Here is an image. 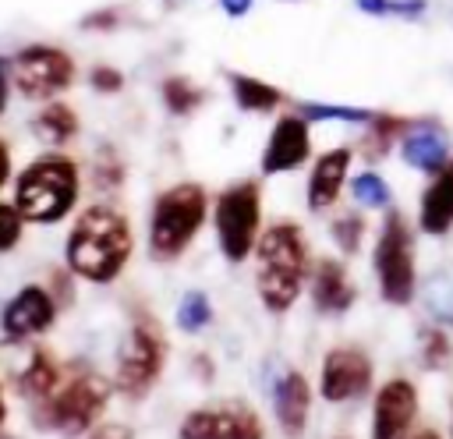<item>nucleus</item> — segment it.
<instances>
[{"instance_id":"nucleus-1","label":"nucleus","mask_w":453,"mask_h":439,"mask_svg":"<svg viewBox=\"0 0 453 439\" xmlns=\"http://www.w3.org/2000/svg\"><path fill=\"white\" fill-rule=\"evenodd\" d=\"M67 266L74 276L110 283L131 255V227L113 205H88L67 234Z\"/></svg>"},{"instance_id":"nucleus-2","label":"nucleus","mask_w":453,"mask_h":439,"mask_svg":"<svg viewBox=\"0 0 453 439\" xmlns=\"http://www.w3.org/2000/svg\"><path fill=\"white\" fill-rule=\"evenodd\" d=\"M311 262H308V244L301 237L297 223H273L269 230L258 234L255 244V283H258V297L269 312H287L308 276Z\"/></svg>"},{"instance_id":"nucleus-3","label":"nucleus","mask_w":453,"mask_h":439,"mask_svg":"<svg viewBox=\"0 0 453 439\" xmlns=\"http://www.w3.org/2000/svg\"><path fill=\"white\" fill-rule=\"evenodd\" d=\"M78 202V166L67 156H39L18 173L14 205L28 223H57Z\"/></svg>"},{"instance_id":"nucleus-4","label":"nucleus","mask_w":453,"mask_h":439,"mask_svg":"<svg viewBox=\"0 0 453 439\" xmlns=\"http://www.w3.org/2000/svg\"><path fill=\"white\" fill-rule=\"evenodd\" d=\"M205 188L202 184H173L166 188L156 205H152V223H149V248L156 258H177L191 237L202 230L205 223Z\"/></svg>"},{"instance_id":"nucleus-5","label":"nucleus","mask_w":453,"mask_h":439,"mask_svg":"<svg viewBox=\"0 0 453 439\" xmlns=\"http://www.w3.org/2000/svg\"><path fill=\"white\" fill-rule=\"evenodd\" d=\"M110 389H113L110 379H103L96 372H81L67 386H60L53 397L42 400L39 421L60 435H85L99 421V414L110 400Z\"/></svg>"},{"instance_id":"nucleus-6","label":"nucleus","mask_w":453,"mask_h":439,"mask_svg":"<svg viewBox=\"0 0 453 439\" xmlns=\"http://www.w3.org/2000/svg\"><path fill=\"white\" fill-rule=\"evenodd\" d=\"M372 266H375V280H379V294L389 304H411L414 287H418V273H414V237L411 227L400 212H389L375 251H372Z\"/></svg>"},{"instance_id":"nucleus-7","label":"nucleus","mask_w":453,"mask_h":439,"mask_svg":"<svg viewBox=\"0 0 453 439\" xmlns=\"http://www.w3.org/2000/svg\"><path fill=\"white\" fill-rule=\"evenodd\" d=\"M166 347H163V333L149 315H134L124 343L117 347V372H113V389L138 400L152 389V382L159 379Z\"/></svg>"},{"instance_id":"nucleus-8","label":"nucleus","mask_w":453,"mask_h":439,"mask_svg":"<svg viewBox=\"0 0 453 439\" xmlns=\"http://www.w3.org/2000/svg\"><path fill=\"white\" fill-rule=\"evenodd\" d=\"M216 241L219 251L230 262H244L248 251L258 244V223H262V191L255 181H237L216 198Z\"/></svg>"},{"instance_id":"nucleus-9","label":"nucleus","mask_w":453,"mask_h":439,"mask_svg":"<svg viewBox=\"0 0 453 439\" xmlns=\"http://www.w3.org/2000/svg\"><path fill=\"white\" fill-rule=\"evenodd\" d=\"M11 78L18 85L21 96L28 99H53L57 92H64L74 78V64L64 50L57 46H25L14 53L11 60Z\"/></svg>"},{"instance_id":"nucleus-10","label":"nucleus","mask_w":453,"mask_h":439,"mask_svg":"<svg viewBox=\"0 0 453 439\" xmlns=\"http://www.w3.org/2000/svg\"><path fill=\"white\" fill-rule=\"evenodd\" d=\"M372 386V358L357 347H336L322 358L319 389L329 404H347L354 397H365Z\"/></svg>"},{"instance_id":"nucleus-11","label":"nucleus","mask_w":453,"mask_h":439,"mask_svg":"<svg viewBox=\"0 0 453 439\" xmlns=\"http://www.w3.org/2000/svg\"><path fill=\"white\" fill-rule=\"evenodd\" d=\"M418 414V389L407 379H389L372 404V439H407Z\"/></svg>"},{"instance_id":"nucleus-12","label":"nucleus","mask_w":453,"mask_h":439,"mask_svg":"<svg viewBox=\"0 0 453 439\" xmlns=\"http://www.w3.org/2000/svg\"><path fill=\"white\" fill-rule=\"evenodd\" d=\"M180 439H262V421L241 404L223 411H191L180 421Z\"/></svg>"},{"instance_id":"nucleus-13","label":"nucleus","mask_w":453,"mask_h":439,"mask_svg":"<svg viewBox=\"0 0 453 439\" xmlns=\"http://www.w3.org/2000/svg\"><path fill=\"white\" fill-rule=\"evenodd\" d=\"M57 319V304L42 287H21L0 312V329L7 340H28L50 329Z\"/></svg>"},{"instance_id":"nucleus-14","label":"nucleus","mask_w":453,"mask_h":439,"mask_svg":"<svg viewBox=\"0 0 453 439\" xmlns=\"http://www.w3.org/2000/svg\"><path fill=\"white\" fill-rule=\"evenodd\" d=\"M311 152V135H308V120L301 113L280 117L269 131V142L262 149V173H287L297 170Z\"/></svg>"},{"instance_id":"nucleus-15","label":"nucleus","mask_w":453,"mask_h":439,"mask_svg":"<svg viewBox=\"0 0 453 439\" xmlns=\"http://www.w3.org/2000/svg\"><path fill=\"white\" fill-rule=\"evenodd\" d=\"M273 411H276V421L283 428V435L297 439L308 425V411H311V386L301 372L287 368L276 386H273Z\"/></svg>"},{"instance_id":"nucleus-16","label":"nucleus","mask_w":453,"mask_h":439,"mask_svg":"<svg viewBox=\"0 0 453 439\" xmlns=\"http://www.w3.org/2000/svg\"><path fill=\"white\" fill-rule=\"evenodd\" d=\"M357 290L343 269V262L336 258H319L311 269V301L322 315H343L354 304Z\"/></svg>"},{"instance_id":"nucleus-17","label":"nucleus","mask_w":453,"mask_h":439,"mask_svg":"<svg viewBox=\"0 0 453 439\" xmlns=\"http://www.w3.org/2000/svg\"><path fill=\"white\" fill-rule=\"evenodd\" d=\"M350 159H354V152H350L347 145L329 149V152H322V156L315 159L311 177H308V205H311L315 212H322V209H329V205L336 202V195H340V188H343V181H347Z\"/></svg>"},{"instance_id":"nucleus-18","label":"nucleus","mask_w":453,"mask_h":439,"mask_svg":"<svg viewBox=\"0 0 453 439\" xmlns=\"http://www.w3.org/2000/svg\"><path fill=\"white\" fill-rule=\"evenodd\" d=\"M400 156L421 173H439L449 163V142L435 124H411L400 138Z\"/></svg>"},{"instance_id":"nucleus-19","label":"nucleus","mask_w":453,"mask_h":439,"mask_svg":"<svg viewBox=\"0 0 453 439\" xmlns=\"http://www.w3.org/2000/svg\"><path fill=\"white\" fill-rule=\"evenodd\" d=\"M418 227L425 234H446L453 227V156L439 173H432L418 205Z\"/></svg>"},{"instance_id":"nucleus-20","label":"nucleus","mask_w":453,"mask_h":439,"mask_svg":"<svg viewBox=\"0 0 453 439\" xmlns=\"http://www.w3.org/2000/svg\"><path fill=\"white\" fill-rule=\"evenodd\" d=\"M57 382H60V368H57V361L50 358V350L35 347V350L28 354V365H25L21 375H18V389H21L25 397H32V400L42 404L46 397L57 393Z\"/></svg>"},{"instance_id":"nucleus-21","label":"nucleus","mask_w":453,"mask_h":439,"mask_svg":"<svg viewBox=\"0 0 453 439\" xmlns=\"http://www.w3.org/2000/svg\"><path fill=\"white\" fill-rule=\"evenodd\" d=\"M230 92H234V103L241 106V110H248V113H269V110H276L280 103H283V96H280V89H273L269 81H262V78H251V74H230Z\"/></svg>"},{"instance_id":"nucleus-22","label":"nucleus","mask_w":453,"mask_h":439,"mask_svg":"<svg viewBox=\"0 0 453 439\" xmlns=\"http://www.w3.org/2000/svg\"><path fill=\"white\" fill-rule=\"evenodd\" d=\"M32 131H35L46 145H64V142H71V138L78 135V117H74V110H71L67 103H46V106L35 113Z\"/></svg>"},{"instance_id":"nucleus-23","label":"nucleus","mask_w":453,"mask_h":439,"mask_svg":"<svg viewBox=\"0 0 453 439\" xmlns=\"http://www.w3.org/2000/svg\"><path fill=\"white\" fill-rule=\"evenodd\" d=\"M407 127H411V120H403V117H393V113H375V117L368 120V135H365V156H368V159L386 156V152H389V145H393V138H403V135H407Z\"/></svg>"},{"instance_id":"nucleus-24","label":"nucleus","mask_w":453,"mask_h":439,"mask_svg":"<svg viewBox=\"0 0 453 439\" xmlns=\"http://www.w3.org/2000/svg\"><path fill=\"white\" fill-rule=\"evenodd\" d=\"M297 113L304 120H347V124H368L375 113L361 106H340V103H301Z\"/></svg>"},{"instance_id":"nucleus-25","label":"nucleus","mask_w":453,"mask_h":439,"mask_svg":"<svg viewBox=\"0 0 453 439\" xmlns=\"http://www.w3.org/2000/svg\"><path fill=\"white\" fill-rule=\"evenodd\" d=\"M209 319H212L209 297H205L202 290H188V294L180 297V304H177V326H180L184 333H198V329L209 326Z\"/></svg>"},{"instance_id":"nucleus-26","label":"nucleus","mask_w":453,"mask_h":439,"mask_svg":"<svg viewBox=\"0 0 453 439\" xmlns=\"http://www.w3.org/2000/svg\"><path fill=\"white\" fill-rule=\"evenodd\" d=\"M163 103L170 106V113H191L198 103H202V89H195L184 74H173L163 81Z\"/></svg>"},{"instance_id":"nucleus-27","label":"nucleus","mask_w":453,"mask_h":439,"mask_svg":"<svg viewBox=\"0 0 453 439\" xmlns=\"http://www.w3.org/2000/svg\"><path fill=\"white\" fill-rule=\"evenodd\" d=\"M350 195H354V202H361V205H368V209L389 205V184H386L379 173H372V170H365V173H357V177L350 181Z\"/></svg>"},{"instance_id":"nucleus-28","label":"nucleus","mask_w":453,"mask_h":439,"mask_svg":"<svg viewBox=\"0 0 453 439\" xmlns=\"http://www.w3.org/2000/svg\"><path fill=\"white\" fill-rule=\"evenodd\" d=\"M354 7L357 11H365V14H372V18H389V14H396V18H418V14H425V0H354Z\"/></svg>"},{"instance_id":"nucleus-29","label":"nucleus","mask_w":453,"mask_h":439,"mask_svg":"<svg viewBox=\"0 0 453 439\" xmlns=\"http://www.w3.org/2000/svg\"><path fill=\"white\" fill-rule=\"evenodd\" d=\"M453 347H449V336L442 329H425L421 333V361L425 368H442L449 361Z\"/></svg>"},{"instance_id":"nucleus-30","label":"nucleus","mask_w":453,"mask_h":439,"mask_svg":"<svg viewBox=\"0 0 453 439\" xmlns=\"http://www.w3.org/2000/svg\"><path fill=\"white\" fill-rule=\"evenodd\" d=\"M361 237H365V223H361V216L347 212V216L333 220V241L340 244V251L354 255V251L361 248Z\"/></svg>"},{"instance_id":"nucleus-31","label":"nucleus","mask_w":453,"mask_h":439,"mask_svg":"<svg viewBox=\"0 0 453 439\" xmlns=\"http://www.w3.org/2000/svg\"><path fill=\"white\" fill-rule=\"evenodd\" d=\"M21 227H25V216L18 212V205H4L0 202V251H7V248L18 244Z\"/></svg>"},{"instance_id":"nucleus-32","label":"nucleus","mask_w":453,"mask_h":439,"mask_svg":"<svg viewBox=\"0 0 453 439\" xmlns=\"http://www.w3.org/2000/svg\"><path fill=\"white\" fill-rule=\"evenodd\" d=\"M88 85H92L96 92L110 96V92H120V85H124V74H120L117 67H106V64H99V67H92V74H88Z\"/></svg>"},{"instance_id":"nucleus-33","label":"nucleus","mask_w":453,"mask_h":439,"mask_svg":"<svg viewBox=\"0 0 453 439\" xmlns=\"http://www.w3.org/2000/svg\"><path fill=\"white\" fill-rule=\"evenodd\" d=\"M81 439H131V432L124 425H99V428H88Z\"/></svg>"},{"instance_id":"nucleus-34","label":"nucleus","mask_w":453,"mask_h":439,"mask_svg":"<svg viewBox=\"0 0 453 439\" xmlns=\"http://www.w3.org/2000/svg\"><path fill=\"white\" fill-rule=\"evenodd\" d=\"M251 4H255V0H219V7H223L226 18H244V14L251 11Z\"/></svg>"},{"instance_id":"nucleus-35","label":"nucleus","mask_w":453,"mask_h":439,"mask_svg":"<svg viewBox=\"0 0 453 439\" xmlns=\"http://www.w3.org/2000/svg\"><path fill=\"white\" fill-rule=\"evenodd\" d=\"M110 25H117V18H113L110 11H103V14H88V18H81V28H110Z\"/></svg>"},{"instance_id":"nucleus-36","label":"nucleus","mask_w":453,"mask_h":439,"mask_svg":"<svg viewBox=\"0 0 453 439\" xmlns=\"http://www.w3.org/2000/svg\"><path fill=\"white\" fill-rule=\"evenodd\" d=\"M7 177H11V152H7V145L0 142V188L7 184Z\"/></svg>"},{"instance_id":"nucleus-37","label":"nucleus","mask_w":453,"mask_h":439,"mask_svg":"<svg viewBox=\"0 0 453 439\" xmlns=\"http://www.w3.org/2000/svg\"><path fill=\"white\" fill-rule=\"evenodd\" d=\"M7 106V71H4V60H0V113Z\"/></svg>"},{"instance_id":"nucleus-38","label":"nucleus","mask_w":453,"mask_h":439,"mask_svg":"<svg viewBox=\"0 0 453 439\" xmlns=\"http://www.w3.org/2000/svg\"><path fill=\"white\" fill-rule=\"evenodd\" d=\"M411 439H442V435H439V432H432V428H421V432H418V435H411Z\"/></svg>"},{"instance_id":"nucleus-39","label":"nucleus","mask_w":453,"mask_h":439,"mask_svg":"<svg viewBox=\"0 0 453 439\" xmlns=\"http://www.w3.org/2000/svg\"><path fill=\"white\" fill-rule=\"evenodd\" d=\"M4 418H7V404H4V393H0V425H4Z\"/></svg>"},{"instance_id":"nucleus-40","label":"nucleus","mask_w":453,"mask_h":439,"mask_svg":"<svg viewBox=\"0 0 453 439\" xmlns=\"http://www.w3.org/2000/svg\"><path fill=\"white\" fill-rule=\"evenodd\" d=\"M287 4H290V0H287Z\"/></svg>"}]
</instances>
